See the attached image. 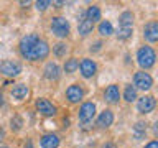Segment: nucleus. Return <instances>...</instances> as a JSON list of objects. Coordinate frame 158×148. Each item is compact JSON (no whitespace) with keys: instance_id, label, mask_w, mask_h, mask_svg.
<instances>
[{"instance_id":"obj_1","label":"nucleus","mask_w":158,"mask_h":148,"mask_svg":"<svg viewBox=\"0 0 158 148\" xmlns=\"http://www.w3.org/2000/svg\"><path fill=\"white\" fill-rule=\"evenodd\" d=\"M20 54L28 61H43L49 54V44L36 33H28L18 43Z\"/></svg>"},{"instance_id":"obj_2","label":"nucleus","mask_w":158,"mask_h":148,"mask_svg":"<svg viewBox=\"0 0 158 148\" xmlns=\"http://www.w3.org/2000/svg\"><path fill=\"white\" fill-rule=\"evenodd\" d=\"M155 61H156V54H155V49L152 46H142L138 48L137 51V63L143 71L150 69L155 66Z\"/></svg>"},{"instance_id":"obj_3","label":"nucleus","mask_w":158,"mask_h":148,"mask_svg":"<svg viewBox=\"0 0 158 148\" xmlns=\"http://www.w3.org/2000/svg\"><path fill=\"white\" fill-rule=\"evenodd\" d=\"M77 117H79V122H81V127L84 130H89V125L92 123V118L96 117V104L94 102H84L81 107H79V112H77Z\"/></svg>"},{"instance_id":"obj_4","label":"nucleus","mask_w":158,"mask_h":148,"mask_svg":"<svg viewBox=\"0 0 158 148\" xmlns=\"http://www.w3.org/2000/svg\"><path fill=\"white\" fill-rule=\"evenodd\" d=\"M49 28L54 36L58 38H66L69 31H71V25L64 17H53L51 18V23H49Z\"/></svg>"},{"instance_id":"obj_5","label":"nucleus","mask_w":158,"mask_h":148,"mask_svg":"<svg viewBox=\"0 0 158 148\" xmlns=\"http://www.w3.org/2000/svg\"><path fill=\"white\" fill-rule=\"evenodd\" d=\"M35 109L44 117H54L58 113L56 105H54L51 101L44 99V97H38L36 101H35Z\"/></svg>"},{"instance_id":"obj_6","label":"nucleus","mask_w":158,"mask_h":148,"mask_svg":"<svg viewBox=\"0 0 158 148\" xmlns=\"http://www.w3.org/2000/svg\"><path fill=\"white\" fill-rule=\"evenodd\" d=\"M153 86V77L145 71H138L133 74V87L140 91H150Z\"/></svg>"},{"instance_id":"obj_7","label":"nucleus","mask_w":158,"mask_h":148,"mask_svg":"<svg viewBox=\"0 0 158 148\" xmlns=\"http://www.w3.org/2000/svg\"><path fill=\"white\" fill-rule=\"evenodd\" d=\"M0 72L7 77H17L22 72V64L18 61H13V59H5L0 63Z\"/></svg>"},{"instance_id":"obj_8","label":"nucleus","mask_w":158,"mask_h":148,"mask_svg":"<svg viewBox=\"0 0 158 148\" xmlns=\"http://www.w3.org/2000/svg\"><path fill=\"white\" fill-rule=\"evenodd\" d=\"M84 87L81 86V84H71L68 89H66V99L71 104H77L81 102L84 99Z\"/></svg>"},{"instance_id":"obj_9","label":"nucleus","mask_w":158,"mask_h":148,"mask_svg":"<svg viewBox=\"0 0 158 148\" xmlns=\"http://www.w3.org/2000/svg\"><path fill=\"white\" fill-rule=\"evenodd\" d=\"M156 107V101L153 96H143L137 101V109L140 113H150L155 110Z\"/></svg>"},{"instance_id":"obj_10","label":"nucleus","mask_w":158,"mask_h":148,"mask_svg":"<svg viewBox=\"0 0 158 148\" xmlns=\"http://www.w3.org/2000/svg\"><path fill=\"white\" fill-rule=\"evenodd\" d=\"M79 69H81L82 77L91 79L92 76H96V72H97V64H96V61H92L91 58H84L82 61L79 63Z\"/></svg>"},{"instance_id":"obj_11","label":"nucleus","mask_w":158,"mask_h":148,"mask_svg":"<svg viewBox=\"0 0 158 148\" xmlns=\"http://www.w3.org/2000/svg\"><path fill=\"white\" fill-rule=\"evenodd\" d=\"M143 38L148 43H156V39H158V22L156 20H152V22L145 23V27H143Z\"/></svg>"},{"instance_id":"obj_12","label":"nucleus","mask_w":158,"mask_h":148,"mask_svg":"<svg viewBox=\"0 0 158 148\" xmlns=\"http://www.w3.org/2000/svg\"><path fill=\"white\" fill-rule=\"evenodd\" d=\"M43 72H44V77H46L48 81H58V79L61 77V68H59L56 63H53V61L46 63Z\"/></svg>"},{"instance_id":"obj_13","label":"nucleus","mask_w":158,"mask_h":148,"mask_svg":"<svg viewBox=\"0 0 158 148\" xmlns=\"http://www.w3.org/2000/svg\"><path fill=\"white\" fill-rule=\"evenodd\" d=\"M104 99H106L107 104H118V101H120V91H118L117 84H110L104 91Z\"/></svg>"},{"instance_id":"obj_14","label":"nucleus","mask_w":158,"mask_h":148,"mask_svg":"<svg viewBox=\"0 0 158 148\" xmlns=\"http://www.w3.org/2000/svg\"><path fill=\"white\" fill-rule=\"evenodd\" d=\"M97 127L99 128H109L114 123V112L110 110V109H106V110H102L101 113H99L97 117Z\"/></svg>"},{"instance_id":"obj_15","label":"nucleus","mask_w":158,"mask_h":148,"mask_svg":"<svg viewBox=\"0 0 158 148\" xmlns=\"http://www.w3.org/2000/svg\"><path fill=\"white\" fill-rule=\"evenodd\" d=\"M10 94H12V97L15 99V101H25V99L28 97V94H30V87L23 82L15 84V86L12 87V91H10Z\"/></svg>"},{"instance_id":"obj_16","label":"nucleus","mask_w":158,"mask_h":148,"mask_svg":"<svg viewBox=\"0 0 158 148\" xmlns=\"http://www.w3.org/2000/svg\"><path fill=\"white\" fill-rule=\"evenodd\" d=\"M40 145H41V148H58L59 146V137L56 133H44L40 138Z\"/></svg>"},{"instance_id":"obj_17","label":"nucleus","mask_w":158,"mask_h":148,"mask_svg":"<svg viewBox=\"0 0 158 148\" xmlns=\"http://www.w3.org/2000/svg\"><path fill=\"white\" fill-rule=\"evenodd\" d=\"M133 18H135V15L130 10L122 12L120 17H118V27H133Z\"/></svg>"},{"instance_id":"obj_18","label":"nucleus","mask_w":158,"mask_h":148,"mask_svg":"<svg viewBox=\"0 0 158 148\" xmlns=\"http://www.w3.org/2000/svg\"><path fill=\"white\" fill-rule=\"evenodd\" d=\"M92 30H94V23L89 22V20H86V18L81 20L79 25H77V31H79L81 36H87L89 33H92Z\"/></svg>"},{"instance_id":"obj_19","label":"nucleus","mask_w":158,"mask_h":148,"mask_svg":"<svg viewBox=\"0 0 158 148\" xmlns=\"http://www.w3.org/2000/svg\"><path fill=\"white\" fill-rule=\"evenodd\" d=\"M68 53H69V44L63 43V41H59L53 46V54L56 58H66Z\"/></svg>"},{"instance_id":"obj_20","label":"nucleus","mask_w":158,"mask_h":148,"mask_svg":"<svg viewBox=\"0 0 158 148\" xmlns=\"http://www.w3.org/2000/svg\"><path fill=\"white\" fill-rule=\"evenodd\" d=\"M86 20L89 22H97V20H101V8L97 7V5H91L87 10H86Z\"/></svg>"},{"instance_id":"obj_21","label":"nucleus","mask_w":158,"mask_h":148,"mask_svg":"<svg viewBox=\"0 0 158 148\" xmlns=\"http://www.w3.org/2000/svg\"><path fill=\"white\" fill-rule=\"evenodd\" d=\"M97 30H99V35H101V36H110V35L114 33L112 23L109 22V20H102V22L99 23Z\"/></svg>"},{"instance_id":"obj_22","label":"nucleus","mask_w":158,"mask_h":148,"mask_svg":"<svg viewBox=\"0 0 158 148\" xmlns=\"http://www.w3.org/2000/svg\"><path fill=\"white\" fill-rule=\"evenodd\" d=\"M132 35H133V27H118V30H117V38L120 41L130 39Z\"/></svg>"},{"instance_id":"obj_23","label":"nucleus","mask_w":158,"mask_h":148,"mask_svg":"<svg viewBox=\"0 0 158 148\" xmlns=\"http://www.w3.org/2000/svg\"><path fill=\"white\" fill-rule=\"evenodd\" d=\"M77 68H79V59H77V58H69V59H66V63H64V66H63V69H64V72H66V74L76 72Z\"/></svg>"},{"instance_id":"obj_24","label":"nucleus","mask_w":158,"mask_h":148,"mask_svg":"<svg viewBox=\"0 0 158 148\" xmlns=\"http://www.w3.org/2000/svg\"><path fill=\"white\" fill-rule=\"evenodd\" d=\"M147 133V123L145 122H137L135 127H133V137L135 140H142Z\"/></svg>"},{"instance_id":"obj_25","label":"nucleus","mask_w":158,"mask_h":148,"mask_svg":"<svg viewBox=\"0 0 158 148\" xmlns=\"http://www.w3.org/2000/svg\"><path fill=\"white\" fill-rule=\"evenodd\" d=\"M123 99H125V102L137 101V89L133 87L132 84H127L125 89H123Z\"/></svg>"},{"instance_id":"obj_26","label":"nucleus","mask_w":158,"mask_h":148,"mask_svg":"<svg viewBox=\"0 0 158 148\" xmlns=\"http://www.w3.org/2000/svg\"><path fill=\"white\" fill-rule=\"evenodd\" d=\"M10 127H12L13 132H20V130H22V127H23V118L20 115H15L12 120H10Z\"/></svg>"},{"instance_id":"obj_27","label":"nucleus","mask_w":158,"mask_h":148,"mask_svg":"<svg viewBox=\"0 0 158 148\" xmlns=\"http://www.w3.org/2000/svg\"><path fill=\"white\" fill-rule=\"evenodd\" d=\"M35 5H36V10H38V12H44V10H46L49 5H51V2H49V0H41V2H36Z\"/></svg>"},{"instance_id":"obj_28","label":"nucleus","mask_w":158,"mask_h":148,"mask_svg":"<svg viewBox=\"0 0 158 148\" xmlns=\"http://www.w3.org/2000/svg\"><path fill=\"white\" fill-rule=\"evenodd\" d=\"M145 148H158V142H156V140H152V142H148L147 145H145Z\"/></svg>"},{"instance_id":"obj_29","label":"nucleus","mask_w":158,"mask_h":148,"mask_svg":"<svg viewBox=\"0 0 158 148\" xmlns=\"http://www.w3.org/2000/svg\"><path fill=\"white\" fill-rule=\"evenodd\" d=\"M101 148H117V145H115L114 142H106Z\"/></svg>"},{"instance_id":"obj_30","label":"nucleus","mask_w":158,"mask_h":148,"mask_svg":"<svg viewBox=\"0 0 158 148\" xmlns=\"http://www.w3.org/2000/svg\"><path fill=\"white\" fill-rule=\"evenodd\" d=\"M101 48H102V43L97 41L96 44H94V48H91V51H94V53H96V51H101Z\"/></svg>"},{"instance_id":"obj_31","label":"nucleus","mask_w":158,"mask_h":148,"mask_svg":"<svg viewBox=\"0 0 158 148\" xmlns=\"http://www.w3.org/2000/svg\"><path fill=\"white\" fill-rule=\"evenodd\" d=\"M23 148H33V142L31 140H27V143H25Z\"/></svg>"},{"instance_id":"obj_32","label":"nucleus","mask_w":158,"mask_h":148,"mask_svg":"<svg viewBox=\"0 0 158 148\" xmlns=\"http://www.w3.org/2000/svg\"><path fill=\"white\" fill-rule=\"evenodd\" d=\"M3 138H5V132H3V128H2V127H0V142H2V140H3Z\"/></svg>"},{"instance_id":"obj_33","label":"nucleus","mask_w":158,"mask_h":148,"mask_svg":"<svg viewBox=\"0 0 158 148\" xmlns=\"http://www.w3.org/2000/svg\"><path fill=\"white\" fill-rule=\"evenodd\" d=\"M3 105V96H2V92H0V107Z\"/></svg>"},{"instance_id":"obj_34","label":"nucleus","mask_w":158,"mask_h":148,"mask_svg":"<svg viewBox=\"0 0 158 148\" xmlns=\"http://www.w3.org/2000/svg\"><path fill=\"white\" fill-rule=\"evenodd\" d=\"M0 148H8V146H0Z\"/></svg>"}]
</instances>
